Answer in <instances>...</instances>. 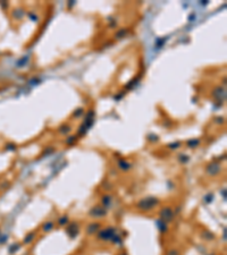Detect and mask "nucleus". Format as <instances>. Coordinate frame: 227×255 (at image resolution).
<instances>
[{
	"label": "nucleus",
	"instance_id": "obj_1",
	"mask_svg": "<svg viewBox=\"0 0 227 255\" xmlns=\"http://www.w3.org/2000/svg\"><path fill=\"white\" fill-rule=\"evenodd\" d=\"M158 199L156 197H145V199L140 200L136 204V208L141 211H150V210L155 209L158 205Z\"/></svg>",
	"mask_w": 227,
	"mask_h": 255
},
{
	"label": "nucleus",
	"instance_id": "obj_2",
	"mask_svg": "<svg viewBox=\"0 0 227 255\" xmlns=\"http://www.w3.org/2000/svg\"><path fill=\"white\" fill-rule=\"evenodd\" d=\"M159 215H160V220L167 222H171L174 220V211L171 210V208L169 206H165L159 211Z\"/></svg>",
	"mask_w": 227,
	"mask_h": 255
},
{
	"label": "nucleus",
	"instance_id": "obj_3",
	"mask_svg": "<svg viewBox=\"0 0 227 255\" xmlns=\"http://www.w3.org/2000/svg\"><path fill=\"white\" fill-rule=\"evenodd\" d=\"M116 229L114 227H108L107 229L100 230L98 234V238L101 240H111V238L115 236Z\"/></svg>",
	"mask_w": 227,
	"mask_h": 255
},
{
	"label": "nucleus",
	"instance_id": "obj_4",
	"mask_svg": "<svg viewBox=\"0 0 227 255\" xmlns=\"http://www.w3.org/2000/svg\"><path fill=\"white\" fill-rule=\"evenodd\" d=\"M221 170V167L219 163H210L208 165L207 168H206V171H207L208 175L210 176H217Z\"/></svg>",
	"mask_w": 227,
	"mask_h": 255
},
{
	"label": "nucleus",
	"instance_id": "obj_5",
	"mask_svg": "<svg viewBox=\"0 0 227 255\" xmlns=\"http://www.w3.org/2000/svg\"><path fill=\"white\" fill-rule=\"evenodd\" d=\"M107 211H106V208H101V206H96L93 209L90 210V215L93 217V218H101V217H105Z\"/></svg>",
	"mask_w": 227,
	"mask_h": 255
},
{
	"label": "nucleus",
	"instance_id": "obj_6",
	"mask_svg": "<svg viewBox=\"0 0 227 255\" xmlns=\"http://www.w3.org/2000/svg\"><path fill=\"white\" fill-rule=\"evenodd\" d=\"M67 234H68L72 238H74L77 234H79V225L76 222H72L70 225H68L67 227Z\"/></svg>",
	"mask_w": 227,
	"mask_h": 255
},
{
	"label": "nucleus",
	"instance_id": "obj_7",
	"mask_svg": "<svg viewBox=\"0 0 227 255\" xmlns=\"http://www.w3.org/2000/svg\"><path fill=\"white\" fill-rule=\"evenodd\" d=\"M100 227H101V225H100L99 222H92V223H90V225L88 226L86 231H88L89 235H93V234H96L97 231L100 230Z\"/></svg>",
	"mask_w": 227,
	"mask_h": 255
},
{
	"label": "nucleus",
	"instance_id": "obj_8",
	"mask_svg": "<svg viewBox=\"0 0 227 255\" xmlns=\"http://www.w3.org/2000/svg\"><path fill=\"white\" fill-rule=\"evenodd\" d=\"M118 167L123 170V171H127L129 169H131L132 165L129 162H127V161H125V160H119Z\"/></svg>",
	"mask_w": 227,
	"mask_h": 255
},
{
	"label": "nucleus",
	"instance_id": "obj_9",
	"mask_svg": "<svg viewBox=\"0 0 227 255\" xmlns=\"http://www.w3.org/2000/svg\"><path fill=\"white\" fill-rule=\"evenodd\" d=\"M53 229V222L52 221H47L46 223H43L42 230L44 232H49Z\"/></svg>",
	"mask_w": 227,
	"mask_h": 255
},
{
	"label": "nucleus",
	"instance_id": "obj_10",
	"mask_svg": "<svg viewBox=\"0 0 227 255\" xmlns=\"http://www.w3.org/2000/svg\"><path fill=\"white\" fill-rule=\"evenodd\" d=\"M68 221H69V218H68V215H63V217H60V219L58 220V223H59L60 226H65L66 223H68Z\"/></svg>",
	"mask_w": 227,
	"mask_h": 255
},
{
	"label": "nucleus",
	"instance_id": "obj_11",
	"mask_svg": "<svg viewBox=\"0 0 227 255\" xmlns=\"http://www.w3.org/2000/svg\"><path fill=\"white\" fill-rule=\"evenodd\" d=\"M165 255H181V251L177 248H170L168 249Z\"/></svg>",
	"mask_w": 227,
	"mask_h": 255
},
{
	"label": "nucleus",
	"instance_id": "obj_12",
	"mask_svg": "<svg viewBox=\"0 0 227 255\" xmlns=\"http://www.w3.org/2000/svg\"><path fill=\"white\" fill-rule=\"evenodd\" d=\"M34 237H35V234H34V232H32V234H29V235L26 236V238L24 239V243H25V244H30V243L33 242Z\"/></svg>",
	"mask_w": 227,
	"mask_h": 255
},
{
	"label": "nucleus",
	"instance_id": "obj_13",
	"mask_svg": "<svg viewBox=\"0 0 227 255\" xmlns=\"http://www.w3.org/2000/svg\"><path fill=\"white\" fill-rule=\"evenodd\" d=\"M199 139H191V141H188V147H191V149H193V147H197V145H199Z\"/></svg>",
	"mask_w": 227,
	"mask_h": 255
},
{
	"label": "nucleus",
	"instance_id": "obj_14",
	"mask_svg": "<svg viewBox=\"0 0 227 255\" xmlns=\"http://www.w3.org/2000/svg\"><path fill=\"white\" fill-rule=\"evenodd\" d=\"M102 203H103V205L107 206L109 205L110 203H111V197L109 195H105L103 197H102Z\"/></svg>",
	"mask_w": 227,
	"mask_h": 255
},
{
	"label": "nucleus",
	"instance_id": "obj_15",
	"mask_svg": "<svg viewBox=\"0 0 227 255\" xmlns=\"http://www.w3.org/2000/svg\"><path fill=\"white\" fill-rule=\"evenodd\" d=\"M168 147H169V149H177V147H179V143H174V144H169V145H168Z\"/></svg>",
	"mask_w": 227,
	"mask_h": 255
},
{
	"label": "nucleus",
	"instance_id": "obj_16",
	"mask_svg": "<svg viewBox=\"0 0 227 255\" xmlns=\"http://www.w3.org/2000/svg\"><path fill=\"white\" fill-rule=\"evenodd\" d=\"M118 255H127V254H126V253H125V252H123V253H119V254H118Z\"/></svg>",
	"mask_w": 227,
	"mask_h": 255
}]
</instances>
